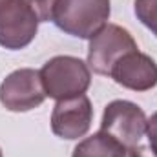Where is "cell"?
<instances>
[{"mask_svg":"<svg viewBox=\"0 0 157 157\" xmlns=\"http://www.w3.org/2000/svg\"><path fill=\"white\" fill-rule=\"evenodd\" d=\"M110 18V0H57L53 22L64 33L91 39Z\"/></svg>","mask_w":157,"mask_h":157,"instance_id":"cell-1","label":"cell"},{"mask_svg":"<svg viewBox=\"0 0 157 157\" xmlns=\"http://www.w3.org/2000/svg\"><path fill=\"white\" fill-rule=\"evenodd\" d=\"M46 97L62 101L68 97L82 95L90 88V68L77 57L60 55L53 57L40 70Z\"/></svg>","mask_w":157,"mask_h":157,"instance_id":"cell-2","label":"cell"},{"mask_svg":"<svg viewBox=\"0 0 157 157\" xmlns=\"http://www.w3.org/2000/svg\"><path fill=\"white\" fill-rule=\"evenodd\" d=\"M133 37L117 24H104L91 39L88 48V64L99 75H110L121 57L135 51Z\"/></svg>","mask_w":157,"mask_h":157,"instance_id":"cell-3","label":"cell"},{"mask_svg":"<svg viewBox=\"0 0 157 157\" xmlns=\"http://www.w3.org/2000/svg\"><path fill=\"white\" fill-rule=\"evenodd\" d=\"M39 18L28 0H0V46L22 49L35 39Z\"/></svg>","mask_w":157,"mask_h":157,"instance_id":"cell-4","label":"cell"},{"mask_svg":"<svg viewBox=\"0 0 157 157\" xmlns=\"http://www.w3.org/2000/svg\"><path fill=\"white\" fill-rule=\"evenodd\" d=\"M146 124L148 119L137 104L130 101H113L102 113L101 132L112 135L122 146L132 148L137 146L146 133Z\"/></svg>","mask_w":157,"mask_h":157,"instance_id":"cell-5","label":"cell"},{"mask_svg":"<svg viewBox=\"0 0 157 157\" xmlns=\"http://www.w3.org/2000/svg\"><path fill=\"white\" fill-rule=\"evenodd\" d=\"M46 99L44 84L37 70H17L0 84V102L9 112H29Z\"/></svg>","mask_w":157,"mask_h":157,"instance_id":"cell-6","label":"cell"},{"mask_svg":"<svg viewBox=\"0 0 157 157\" xmlns=\"http://www.w3.org/2000/svg\"><path fill=\"white\" fill-rule=\"evenodd\" d=\"M91 102L84 93L68 97L55 104L51 113V130L57 137L73 141L88 133L91 126Z\"/></svg>","mask_w":157,"mask_h":157,"instance_id":"cell-7","label":"cell"},{"mask_svg":"<svg viewBox=\"0 0 157 157\" xmlns=\"http://www.w3.org/2000/svg\"><path fill=\"white\" fill-rule=\"evenodd\" d=\"M110 75L122 88L148 91L157 84V64L152 57L135 49L119 59Z\"/></svg>","mask_w":157,"mask_h":157,"instance_id":"cell-8","label":"cell"},{"mask_svg":"<svg viewBox=\"0 0 157 157\" xmlns=\"http://www.w3.org/2000/svg\"><path fill=\"white\" fill-rule=\"evenodd\" d=\"M126 146H122L112 135L99 132L84 141H80L75 150L73 157H126Z\"/></svg>","mask_w":157,"mask_h":157,"instance_id":"cell-9","label":"cell"},{"mask_svg":"<svg viewBox=\"0 0 157 157\" xmlns=\"http://www.w3.org/2000/svg\"><path fill=\"white\" fill-rule=\"evenodd\" d=\"M135 15L157 37V0H135Z\"/></svg>","mask_w":157,"mask_h":157,"instance_id":"cell-10","label":"cell"},{"mask_svg":"<svg viewBox=\"0 0 157 157\" xmlns=\"http://www.w3.org/2000/svg\"><path fill=\"white\" fill-rule=\"evenodd\" d=\"M28 4L33 7L39 22H49L53 20V11L57 0H28Z\"/></svg>","mask_w":157,"mask_h":157,"instance_id":"cell-11","label":"cell"},{"mask_svg":"<svg viewBox=\"0 0 157 157\" xmlns=\"http://www.w3.org/2000/svg\"><path fill=\"white\" fill-rule=\"evenodd\" d=\"M146 133H148V141H150L152 152L157 155V112L150 117L148 124H146Z\"/></svg>","mask_w":157,"mask_h":157,"instance_id":"cell-12","label":"cell"},{"mask_svg":"<svg viewBox=\"0 0 157 157\" xmlns=\"http://www.w3.org/2000/svg\"><path fill=\"white\" fill-rule=\"evenodd\" d=\"M126 157H157L154 152H150L148 148H144V146H132V148H128L126 150Z\"/></svg>","mask_w":157,"mask_h":157,"instance_id":"cell-13","label":"cell"},{"mask_svg":"<svg viewBox=\"0 0 157 157\" xmlns=\"http://www.w3.org/2000/svg\"><path fill=\"white\" fill-rule=\"evenodd\" d=\"M0 157H2V150H0Z\"/></svg>","mask_w":157,"mask_h":157,"instance_id":"cell-14","label":"cell"}]
</instances>
